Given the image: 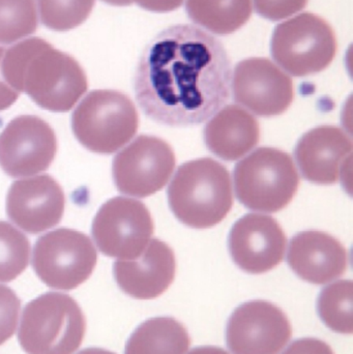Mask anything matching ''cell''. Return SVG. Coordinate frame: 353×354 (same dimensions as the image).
<instances>
[{"instance_id": "32", "label": "cell", "mask_w": 353, "mask_h": 354, "mask_svg": "<svg viewBox=\"0 0 353 354\" xmlns=\"http://www.w3.org/2000/svg\"><path fill=\"white\" fill-rule=\"evenodd\" d=\"M77 354H116L112 351H106L103 348H97V347H89V348L83 349L80 353Z\"/></svg>"}, {"instance_id": "10", "label": "cell", "mask_w": 353, "mask_h": 354, "mask_svg": "<svg viewBox=\"0 0 353 354\" xmlns=\"http://www.w3.org/2000/svg\"><path fill=\"white\" fill-rule=\"evenodd\" d=\"M175 163L173 149L165 140L141 135L115 156L112 176L120 193L145 198L165 187Z\"/></svg>"}, {"instance_id": "2", "label": "cell", "mask_w": 353, "mask_h": 354, "mask_svg": "<svg viewBox=\"0 0 353 354\" xmlns=\"http://www.w3.org/2000/svg\"><path fill=\"white\" fill-rule=\"evenodd\" d=\"M1 71L12 88L24 91L48 111H70L88 88L80 64L41 37H30L6 49Z\"/></svg>"}, {"instance_id": "22", "label": "cell", "mask_w": 353, "mask_h": 354, "mask_svg": "<svg viewBox=\"0 0 353 354\" xmlns=\"http://www.w3.org/2000/svg\"><path fill=\"white\" fill-rule=\"evenodd\" d=\"M352 281H338L323 288L317 301L323 324L339 334H352Z\"/></svg>"}, {"instance_id": "9", "label": "cell", "mask_w": 353, "mask_h": 354, "mask_svg": "<svg viewBox=\"0 0 353 354\" xmlns=\"http://www.w3.org/2000/svg\"><path fill=\"white\" fill-rule=\"evenodd\" d=\"M155 231L149 208L138 200H108L93 218L91 233L102 254L120 260L135 259L149 245Z\"/></svg>"}, {"instance_id": "11", "label": "cell", "mask_w": 353, "mask_h": 354, "mask_svg": "<svg viewBox=\"0 0 353 354\" xmlns=\"http://www.w3.org/2000/svg\"><path fill=\"white\" fill-rule=\"evenodd\" d=\"M56 153L55 132L37 116H18L0 134V167L8 176L27 177L45 171Z\"/></svg>"}, {"instance_id": "24", "label": "cell", "mask_w": 353, "mask_h": 354, "mask_svg": "<svg viewBox=\"0 0 353 354\" xmlns=\"http://www.w3.org/2000/svg\"><path fill=\"white\" fill-rule=\"evenodd\" d=\"M30 243L18 229L0 221V283L18 278L29 263Z\"/></svg>"}, {"instance_id": "7", "label": "cell", "mask_w": 353, "mask_h": 354, "mask_svg": "<svg viewBox=\"0 0 353 354\" xmlns=\"http://www.w3.org/2000/svg\"><path fill=\"white\" fill-rule=\"evenodd\" d=\"M271 56L292 76L323 72L335 58L337 39L331 25L317 15L304 12L274 30Z\"/></svg>"}, {"instance_id": "33", "label": "cell", "mask_w": 353, "mask_h": 354, "mask_svg": "<svg viewBox=\"0 0 353 354\" xmlns=\"http://www.w3.org/2000/svg\"><path fill=\"white\" fill-rule=\"evenodd\" d=\"M102 1L114 6H128L133 3V0H102Z\"/></svg>"}, {"instance_id": "13", "label": "cell", "mask_w": 353, "mask_h": 354, "mask_svg": "<svg viewBox=\"0 0 353 354\" xmlns=\"http://www.w3.org/2000/svg\"><path fill=\"white\" fill-rule=\"evenodd\" d=\"M234 101L265 118L284 113L294 101L292 79L267 58H249L234 68Z\"/></svg>"}, {"instance_id": "31", "label": "cell", "mask_w": 353, "mask_h": 354, "mask_svg": "<svg viewBox=\"0 0 353 354\" xmlns=\"http://www.w3.org/2000/svg\"><path fill=\"white\" fill-rule=\"evenodd\" d=\"M188 354H229L225 349L215 346H201L191 351Z\"/></svg>"}, {"instance_id": "29", "label": "cell", "mask_w": 353, "mask_h": 354, "mask_svg": "<svg viewBox=\"0 0 353 354\" xmlns=\"http://www.w3.org/2000/svg\"><path fill=\"white\" fill-rule=\"evenodd\" d=\"M4 51H6V48L0 47V111H3L14 105L21 93L6 82L3 74H2L1 60Z\"/></svg>"}, {"instance_id": "30", "label": "cell", "mask_w": 353, "mask_h": 354, "mask_svg": "<svg viewBox=\"0 0 353 354\" xmlns=\"http://www.w3.org/2000/svg\"><path fill=\"white\" fill-rule=\"evenodd\" d=\"M144 10L155 12H171L182 6L184 0H133Z\"/></svg>"}, {"instance_id": "15", "label": "cell", "mask_w": 353, "mask_h": 354, "mask_svg": "<svg viewBox=\"0 0 353 354\" xmlns=\"http://www.w3.org/2000/svg\"><path fill=\"white\" fill-rule=\"evenodd\" d=\"M66 206L64 189L50 176L15 181L6 196V214L12 223L32 234L61 222Z\"/></svg>"}, {"instance_id": "26", "label": "cell", "mask_w": 353, "mask_h": 354, "mask_svg": "<svg viewBox=\"0 0 353 354\" xmlns=\"http://www.w3.org/2000/svg\"><path fill=\"white\" fill-rule=\"evenodd\" d=\"M20 309L21 301L16 292L0 285V346L14 336Z\"/></svg>"}, {"instance_id": "8", "label": "cell", "mask_w": 353, "mask_h": 354, "mask_svg": "<svg viewBox=\"0 0 353 354\" xmlns=\"http://www.w3.org/2000/svg\"><path fill=\"white\" fill-rule=\"evenodd\" d=\"M97 261V250L91 239L74 229L51 231L39 237L33 248V270L50 288H77L88 280Z\"/></svg>"}, {"instance_id": "18", "label": "cell", "mask_w": 353, "mask_h": 354, "mask_svg": "<svg viewBox=\"0 0 353 354\" xmlns=\"http://www.w3.org/2000/svg\"><path fill=\"white\" fill-rule=\"evenodd\" d=\"M290 268L302 280L327 284L347 270V251L335 237L323 231L308 230L292 237L287 254Z\"/></svg>"}, {"instance_id": "12", "label": "cell", "mask_w": 353, "mask_h": 354, "mask_svg": "<svg viewBox=\"0 0 353 354\" xmlns=\"http://www.w3.org/2000/svg\"><path fill=\"white\" fill-rule=\"evenodd\" d=\"M292 336L287 316L265 301L240 305L232 313L226 332L228 347L233 354H279Z\"/></svg>"}, {"instance_id": "19", "label": "cell", "mask_w": 353, "mask_h": 354, "mask_svg": "<svg viewBox=\"0 0 353 354\" xmlns=\"http://www.w3.org/2000/svg\"><path fill=\"white\" fill-rule=\"evenodd\" d=\"M207 149L224 161L233 162L252 151L260 139L256 118L240 106L229 105L207 124Z\"/></svg>"}, {"instance_id": "17", "label": "cell", "mask_w": 353, "mask_h": 354, "mask_svg": "<svg viewBox=\"0 0 353 354\" xmlns=\"http://www.w3.org/2000/svg\"><path fill=\"white\" fill-rule=\"evenodd\" d=\"M352 140L337 127L323 126L304 135L294 156L305 179L317 185H333L352 158Z\"/></svg>"}, {"instance_id": "14", "label": "cell", "mask_w": 353, "mask_h": 354, "mask_svg": "<svg viewBox=\"0 0 353 354\" xmlns=\"http://www.w3.org/2000/svg\"><path fill=\"white\" fill-rule=\"evenodd\" d=\"M286 239L279 223L269 216L248 214L230 231L228 248L234 263L249 274H265L281 263Z\"/></svg>"}, {"instance_id": "23", "label": "cell", "mask_w": 353, "mask_h": 354, "mask_svg": "<svg viewBox=\"0 0 353 354\" xmlns=\"http://www.w3.org/2000/svg\"><path fill=\"white\" fill-rule=\"evenodd\" d=\"M35 0H0V44H12L37 29Z\"/></svg>"}, {"instance_id": "6", "label": "cell", "mask_w": 353, "mask_h": 354, "mask_svg": "<svg viewBox=\"0 0 353 354\" xmlns=\"http://www.w3.org/2000/svg\"><path fill=\"white\" fill-rule=\"evenodd\" d=\"M238 201L249 209L277 212L294 199L300 176L292 157L274 147H261L234 169Z\"/></svg>"}, {"instance_id": "27", "label": "cell", "mask_w": 353, "mask_h": 354, "mask_svg": "<svg viewBox=\"0 0 353 354\" xmlns=\"http://www.w3.org/2000/svg\"><path fill=\"white\" fill-rule=\"evenodd\" d=\"M309 0H254L255 10L263 18L279 21L302 10Z\"/></svg>"}, {"instance_id": "3", "label": "cell", "mask_w": 353, "mask_h": 354, "mask_svg": "<svg viewBox=\"0 0 353 354\" xmlns=\"http://www.w3.org/2000/svg\"><path fill=\"white\" fill-rule=\"evenodd\" d=\"M231 178L225 166L203 158L182 164L168 187L174 216L191 228L221 223L233 205Z\"/></svg>"}, {"instance_id": "5", "label": "cell", "mask_w": 353, "mask_h": 354, "mask_svg": "<svg viewBox=\"0 0 353 354\" xmlns=\"http://www.w3.org/2000/svg\"><path fill=\"white\" fill-rule=\"evenodd\" d=\"M139 128L132 100L117 91H91L72 114V130L82 147L99 155H111L126 145Z\"/></svg>"}, {"instance_id": "20", "label": "cell", "mask_w": 353, "mask_h": 354, "mask_svg": "<svg viewBox=\"0 0 353 354\" xmlns=\"http://www.w3.org/2000/svg\"><path fill=\"white\" fill-rule=\"evenodd\" d=\"M190 344L186 328L178 320L151 318L131 335L124 354H184Z\"/></svg>"}, {"instance_id": "1", "label": "cell", "mask_w": 353, "mask_h": 354, "mask_svg": "<svg viewBox=\"0 0 353 354\" xmlns=\"http://www.w3.org/2000/svg\"><path fill=\"white\" fill-rule=\"evenodd\" d=\"M231 64L223 44L192 25L168 27L141 54L134 78L147 118L168 127L203 124L229 99Z\"/></svg>"}, {"instance_id": "4", "label": "cell", "mask_w": 353, "mask_h": 354, "mask_svg": "<svg viewBox=\"0 0 353 354\" xmlns=\"http://www.w3.org/2000/svg\"><path fill=\"white\" fill-rule=\"evenodd\" d=\"M86 320L70 295L47 292L23 310L18 341L27 354H73L82 344Z\"/></svg>"}, {"instance_id": "21", "label": "cell", "mask_w": 353, "mask_h": 354, "mask_svg": "<svg viewBox=\"0 0 353 354\" xmlns=\"http://www.w3.org/2000/svg\"><path fill=\"white\" fill-rule=\"evenodd\" d=\"M189 18L216 35H229L252 14L251 0H187Z\"/></svg>"}, {"instance_id": "16", "label": "cell", "mask_w": 353, "mask_h": 354, "mask_svg": "<svg viewBox=\"0 0 353 354\" xmlns=\"http://www.w3.org/2000/svg\"><path fill=\"white\" fill-rule=\"evenodd\" d=\"M175 272L173 250L158 239L149 241L135 259L117 260L113 264L118 287L136 299H153L163 295L173 282Z\"/></svg>"}, {"instance_id": "25", "label": "cell", "mask_w": 353, "mask_h": 354, "mask_svg": "<svg viewBox=\"0 0 353 354\" xmlns=\"http://www.w3.org/2000/svg\"><path fill=\"white\" fill-rule=\"evenodd\" d=\"M41 22L54 31L72 30L90 15L95 0H37Z\"/></svg>"}, {"instance_id": "28", "label": "cell", "mask_w": 353, "mask_h": 354, "mask_svg": "<svg viewBox=\"0 0 353 354\" xmlns=\"http://www.w3.org/2000/svg\"><path fill=\"white\" fill-rule=\"evenodd\" d=\"M283 354H335L330 345L314 338L300 339L294 341Z\"/></svg>"}]
</instances>
